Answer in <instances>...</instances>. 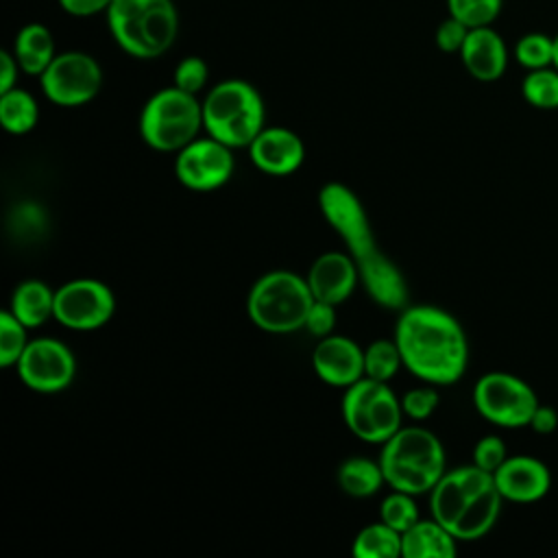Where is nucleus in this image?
I'll return each instance as SVG.
<instances>
[{"mask_svg": "<svg viewBox=\"0 0 558 558\" xmlns=\"http://www.w3.org/2000/svg\"><path fill=\"white\" fill-rule=\"evenodd\" d=\"M314 294L307 279L292 270H270L248 290L246 312L253 325L266 333H292L303 329Z\"/></svg>", "mask_w": 558, "mask_h": 558, "instance_id": "nucleus-6", "label": "nucleus"}, {"mask_svg": "<svg viewBox=\"0 0 558 558\" xmlns=\"http://www.w3.org/2000/svg\"><path fill=\"white\" fill-rule=\"evenodd\" d=\"M207 81H209V65L203 57H196V54L183 57L177 63L174 74H172V85H177L179 89H183L187 94L203 92Z\"/></svg>", "mask_w": 558, "mask_h": 558, "instance_id": "nucleus-33", "label": "nucleus"}, {"mask_svg": "<svg viewBox=\"0 0 558 558\" xmlns=\"http://www.w3.org/2000/svg\"><path fill=\"white\" fill-rule=\"evenodd\" d=\"M340 410L349 432L371 445H384L403 421L401 399L388 381L371 377H362L344 388Z\"/></svg>", "mask_w": 558, "mask_h": 558, "instance_id": "nucleus-8", "label": "nucleus"}, {"mask_svg": "<svg viewBox=\"0 0 558 558\" xmlns=\"http://www.w3.org/2000/svg\"><path fill=\"white\" fill-rule=\"evenodd\" d=\"M201 102L207 135L231 148H248L266 126L264 98L257 87L244 78L216 83Z\"/></svg>", "mask_w": 558, "mask_h": 558, "instance_id": "nucleus-5", "label": "nucleus"}, {"mask_svg": "<svg viewBox=\"0 0 558 558\" xmlns=\"http://www.w3.org/2000/svg\"><path fill=\"white\" fill-rule=\"evenodd\" d=\"M401 366H403V360L395 338L373 340L364 349V377H371L377 381H390Z\"/></svg>", "mask_w": 558, "mask_h": 558, "instance_id": "nucleus-28", "label": "nucleus"}, {"mask_svg": "<svg viewBox=\"0 0 558 558\" xmlns=\"http://www.w3.org/2000/svg\"><path fill=\"white\" fill-rule=\"evenodd\" d=\"M205 129L203 102L177 85L155 92L140 111V135L159 153H179Z\"/></svg>", "mask_w": 558, "mask_h": 558, "instance_id": "nucleus-7", "label": "nucleus"}, {"mask_svg": "<svg viewBox=\"0 0 558 558\" xmlns=\"http://www.w3.org/2000/svg\"><path fill=\"white\" fill-rule=\"evenodd\" d=\"M379 464L386 486L410 495L429 493L447 471L440 438L421 425H401L381 445Z\"/></svg>", "mask_w": 558, "mask_h": 558, "instance_id": "nucleus-4", "label": "nucleus"}, {"mask_svg": "<svg viewBox=\"0 0 558 558\" xmlns=\"http://www.w3.org/2000/svg\"><path fill=\"white\" fill-rule=\"evenodd\" d=\"M458 54L462 59L464 70L482 83L501 78L508 68L506 41L493 26L471 28Z\"/></svg>", "mask_w": 558, "mask_h": 558, "instance_id": "nucleus-19", "label": "nucleus"}, {"mask_svg": "<svg viewBox=\"0 0 558 558\" xmlns=\"http://www.w3.org/2000/svg\"><path fill=\"white\" fill-rule=\"evenodd\" d=\"M469 26L464 22H460L458 17L453 15H447L438 28H436V35H434V41L438 46V50L447 52V54H453V52H460L462 46H464V39L469 35Z\"/></svg>", "mask_w": 558, "mask_h": 558, "instance_id": "nucleus-36", "label": "nucleus"}, {"mask_svg": "<svg viewBox=\"0 0 558 558\" xmlns=\"http://www.w3.org/2000/svg\"><path fill=\"white\" fill-rule=\"evenodd\" d=\"M116 296L111 288L92 277L72 279L54 290V320L74 331H94L111 320Z\"/></svg>", "mask_w": 558, "mask_h": 558, "instance_id": "nucleus-11", "label": "nucleus"}, {"mask_svg": "<svg viewBox=\"0 0 558 558\" xmlns=\"http://www.w3.org/2000/svg\"><path fill=\"white\" fill-rule=\"evenodd\" d=\"M508 458L506 442L499 436H484L473 447V464L480 469L495 473Z\"/></svg>", "mask_w": 558, "mask_h": 558, "instance_id": "nucleus-35", "label": "nucleus"}, {"mask_svg": "<svg viewBox=\"0 0 558 558\" xmlns=\"http://www.w3.org/2000/svg\"><path fill=\"white\" fill-rule=\"evenodd\" d=\"M312 366L320 381L344 390L364 377V349L347 336L329 333L318 338Z\"/></svg>", "mask_w": 558, "mask_h": 558, "instance_id": "nucleus-15", "label": "nucleus"}, {"mask_svg": "<svg viewBox=\"0 0 558 558\" xmlns=\"http://www.w3.org/2000/svg\"><path fill=\"white\" fill-rule=\"evenodd\" d=\"M458 538L434 517L418 519L403 532V558H453Z\"/></svg>", "mask_w": 558, "mask_h": 558, "instance_id": "nucleus-21", "label": "nucleus"}, {"mask_svg": "<svg viewBox=\"0 0 558 558\" xmlns=\"http://www.w3.org/2000/svg\"><path fill=\"white\" fill-rule=\"evenodd\" d=\"M504 0H447L449 15L464 22L469 28L490 26L501 13Z\"/></svg>", "mask_w": 558, "mask_h": 558, "instance_id": "nucleus-32", "label": "nucleus"}, {"mask_svg": "<svg viewBox=\"0 0 558 558\" xmlns=\"http://www.w3.org/2000/svg\"><path fill=\"white\" fill-rule=\"evenodd\" d=\"M490 486H495L493 473L480 469L477 464L445 471L436 486L429 490V512L451 532L469 501Z\"/></svg>", "mask_w": 558, "mask_h": 558, "instance_id": "nucleus-14", "label": "nucleus"}, {"mask_svg": "<svg viewBox=\"0 0 558 558\" xmlns=\"http://www.w3.org/2000/svg\"><path fill=\"white\" fill-rule=\"evenodd\" d=\"M39 122V105L35 96L22 87L0 94V124L11 135L31 133Z\"/></svg>", "mask_w": 558, "mask_h": 558, "instance_id": "nucleus-25", "label": "nucleus"}, {"mask_svg": "<svg viewBox=\"0 0 558 558\" xmlns=\"http://www.w3.org/2000/svg\"><path fill=\"white\" fill-rule=\"evenodd\" d=\"M473 405L493 425L530 427L538 397L521 377L493 371L475 381Z\"/></svg>", "mask_w": 558, "mask_h": 558, "instance_id": "nucleus-9", "label": "nucleus"}, {"mask_svg": "<svg viewBox=\"0 0 558 558\" xmlns=\"http://www.w3.org/2000/svg\"><path fill=\"white\" fill-rule=\"evenodd\" d=\"M15 366L22 384L41 395L70 388L76 375V357L72 349L65 342L48 336L28 340Z\"/></svg>", "mask_w": 558, "mask_h": 558, "instance_id": "nucleus-12", "label": "nucleus"}, {"mask_svg": "<svg viewBox=\"0 0 558 558\" xmlns=\"http://www.w3.org/2000/svg\"><path fill=\"white\" fill-rule=\"evenodd\" d=\"M530 427L536 434H551L558 427V412L554 408H549V405H541L538 403V408L532 414Z\"/></svg>", "mask_w": 558, "mask_h": 558, "instance_id": "nucleus-40", "label": "nucleus"}, {"mask_svg": "<svg viewBox=\"0 0 558 558\" xmlns=\"http://www.w3.org/2000/svg\"><path fill=\"white\" fill-rule=\"evenodd\" d=\"M493 477L501 497L517 504L538 501L551 486L549 469L532 456H508Z\"/></svg>", "mask_w": 558, "mask_h": 558, "instance_id": "nucleus-18", "label": "nucleus"}, {"mask_svg": "<svg viewBox=\"0 0 558 558\" xmlns=\"http://www.w3.org/2000/svg\"><path fill=\"white\" fill-rule=\"evenodd\" d=\"M13 54L28 76H41V72L57 57V44L52 31L41 22L24 24L13 39Z\"/></svg>", "mask_w": 558, "mask_h": 558, "instance_id": "nucleus-20", "label": "nucleus"}, {"mask_svg": "<svg viewBox=\"0 0 558 558\" xmlns=\"http://www.w3.org/2000/svg\"><path fill=\"white\" fill-rule=\"evenodd\" d=\"M233 148L216 137H196L174 157L179 183L192 192H214L233 174Z\"/></svg>", "mask_w": 558, "mask_h": 558, "instance_id": "nucleus-13", "label": "nucleus"}, {"mask_svg": "<svg viewBox=\"0 0 558 558\" xmlns=\"http://www.w3.org/2000/svg\"><path fill=\"white\" fill-rule=\"evenodd\" d=\"M248 157L259 172L270 177H288L303 166L305 144L292 129L264 126L248 144Z\"/></svg>", "mask_w": 558, "mask_h": 558, "instance_id": "nucleus-16", "label": "nucleus"}, {"mask_svg": "<svg viewBox=\"0 0 558 558\" xmlns=\"http://www.w3.org/2000/svg\"><path fill=\"white\" fill-rule=\"evenodd\" d=\"M403 368L434 386L456 384L469 364V340L453 314L436 305L403 307L395 325Z\"/></svg>", "mask_w": 558, "mask_h": 558, "instance_id": "nucleus-2", "label": "nucleus"}, {"mask_svg": "<svg viewBox=\"0 0 558 558\" xmlns=\"http://www.w3.org/2000/svg\"><path fill=\"white\" fill-rule=\"evenodd\" d=\"M22 72L13 50L0 52V94L17 87V74Z\"/></svg>", "mask_w": 558, "mask_h": 558, "instance_id": "nucleus-39", "label": "nucleus"}, {"mask_svg": "<svg viewBox=\"0 0 558 558\" xmlns=\"http://www.w3.org/2000/svg\"><path fill=\"white\" fill-rule=\"evenodd\" d=\"M501 504H504V497L497 490V486H490V488L482 490L462 510V514L458 517V521L451 527V534L458 541L482 538L497 523V517L501 512Z\"/></svg>", "mask_w": 558, "mask_h": 558, "instance_id": "nucleus-23", "label": "nucleus"}, {"mask_svg": "<svg viewBox=\"0 0 558 558\" xmlns=\"http://www.w3.org/2000/svg\"><path fill=\"white\" fill-rule=\"evenodd\" d=\"M303 329H307V333L314 336V338H325V336L333 333V329H336V305L314 299Z\"/></svg>", "mask_w": 558, "mask_h": 558, "instance_id": "nucleus-37", "label": "nucleus"}, {"mask_svg": "<svg viewBox=\"0 0 558 558\" xmlns=\"http://www.w3.org/2000/svg\"><path fill=\"white\" fill-rule=\"evenodd\" d=\"M305 279L314 299L340 305L360 283V270L349 253L327 251L312 262Z\"/></svg>", "mask_w": 558, "mask_h": 558, "instance_id": "nucleus-17", "label": "nucleus"}, {"mask_svg": "<svg viewBox=\"0 0 558 558\" xmlns=\"http://www.w3.org/2000/svg\"><path fill=\"white\" fill-rule=\"evenodd\" d=\"M521 94L527 105L536 109H558V68L547 65L538 70H527Z\"/></svg>", "mask_w": 558, "mask_h": 558, "instance_id": "nucleus-27", "label": "nucleus"}, {"mask_svg": "<svg viewBox=\"0 0 558 558\" xmlns=\"http://www.w3.org/2000/svg\"><path fill=\"white\" fill-rule=\"evenodd\" d=\"M403 554V534L384 523L362 527L353 541V556L357 558H397Z\"/></svg>", "mask_w": 558, "mask_h": 558, "instance_id": "nucleus-26", "label": "nucleus"}, {"mask_svg": "<svg viewBox=\"0 0 558 558\" xmlns=\"http://www.w3.org/2000/svg\"><path fill=\"white\" fill-rule=\"evenodd\" d=\"M105 15L116 46L133 59L166 54L179 35L174 0H111Z\"/></svg>", "mask_w": 558, "mask_h": 558, "instance_id": "nucleus-3", "label": "nucleus"}, {"mask_svg": "<svg viewBox=\"0 0 558 558\" xmlns=\"http://www.w3.org/2000/svg\"><path fill=\"white\" fill-rule=\"evenodd\" d=\"M514 57L525 70L554 65V37L545 33H525L514 46Z\"/></svg>", "mask_w": 558, "mask_h": 558, "instance_id": "nucleus-31", "label": "nucleus"}, {"mask_svg": "<svg viewBox=\"0 0 558 558\" xmlns=\"http://www.w3.org/2000/svg\"><path fill=\"white\" fill-rule=\"evenodd\" d=\"M9 310L28 329L41 327L54 318V290L41 279H24L15 286Z\"/></svg>", "mask_w": 558, "mask_h": 558, "instance_id": "nucleus-22", "label": "nucleus"}, {"mask_svg": "<svg viewBox=\"0 0 558 558\" xmlns=\"http://www.w3.org/2000/svg\"><path fill=\"white\" fill-rule=\"evenodd\" d=\"M59 7L74 17H92L98 13H107L111 0H57Z\"/></svg>", "mask_w": 558, "mask_h": 558, "instance_id": "nucleus-38", "label": "nucleus"}, {"mask_svg": "<svg viewBox=\"0 0 558 558\" xmlns=\"http://www.w3.org/2000/svg\"><path fill=\"white\" fill-rule=\"evenodd\" d=\"M102 81L100 63L83 50L57 52L39 76L44 96L57 107H83L92 102L98 96Z\"/></svg>", "mask_w": 558, "mask_h": 558, "instance_id": "nucleus-10", "label": "nucleus"}, {"mask_svg": "<svg viewBox=\"0 0 558 558\" xmlns=\"http://www.w3.org/2000/svg\"><path fill=\"white\" fill-rule=\"evenodd\" d=\"M28 344V327L20 323L11 310L0 312V366L9 368L17 364Z\"/></svg>", "mask_w": 558, "mask_h": 558, "instance_id": "nucleus-29", "label": "nucleus"}, {"mask_svg": "<svg viewBox=\"0 0 558 558\" xmlns=\"http://www.w3.org/2000/svg\"><path fill=\"white\" fill-rule=\"evenodd\" d=\"M338 484L351 497H371L386 484L379 460L353 456L347 458L338 469Z\"/></svg>", "mask_w": 558, "mask_h": 558, "instance_id": "nucleus-24", "label": "nucleus"}, {"mask_svg": "<svg viewBox=\"0 0 558 558\" xmlns=\"http://www.w3.org/2000/svg\"><path fill=\"white\" fill-rule=\"evenodd\" d=\"M414 497L416 495L390 488V493L384 497L379 506V519L403 534L418 521V506Z\"/></svg>", "mask_w": 558, "mask_h": 558, "instance_id": "nucleus-30", "label": "nucleus"}, {"mask_svg": "<svg viewBox=\"0 0 558 558\" xmlns=\"http://www.w3.org/2000/svg\"><path fill=\"white\" fill-rule=\"evenodd\" d=\"M438 401H440V397H438V390L434 384L414 386L403 392L401 410H403V416H408L412 421H425L436 412Z\"/></svg>", "mask_w": 558, "mask_h": 558, "instance_id": "nucleus-34", "label": "nucleus"}, {"mask_svg": "<svg viewBox=\"0 0 558 558\" xmlns=\"http://www.w3.org/2000/svg\"><path fill=\"white\" fill-rule=\"evenodd\" d=\"M318 207L353 257L360 270V283L366 288L368 296L386 310H403L408 305L405 277L399 266L379 251L366 207L357 194L349 185L331 181L320 187Z\"/></svg>", "mask_w": 558, "mask_h": 558, "instance_id": "nucleus-1", "label": "nucleus"}, {"mask_svg": "<svg viewBox=\"0 0 558 558\" xmlns=\"http://www.w3.org/2000/svg\"><path fill=\"white\" fill-rule=\"evenodd\" d=\"M554 68H558V33L554 35Z\"/></svg>", "mask_w": 558, "mask_h": 558, "instance_id": "nucleus-41", "label": "nucleus"}]
</instances>
